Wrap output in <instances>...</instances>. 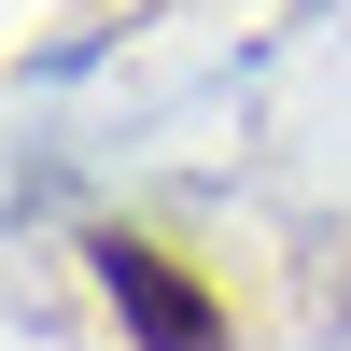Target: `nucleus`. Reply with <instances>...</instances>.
Returning a JSON list of instances; mask_svg holds the SVG:
<instances>
[{"instance_id": "f257e3e1", "label": "nucleus", "mask_w": 351, "mask_h": 351, "mask_svg": "<svg viewBox=\"0 0 351 351\" xmlns=\"http://www.w3.org/2000/svg\"><path fill=\"white\" fill-rule=\"evenodd\" d=\"M84 267H99L112 324H127L141 351H225V295H211V281H197L169 239H141V225H99V239H84Z\"/></svg>"}]
</instances>
